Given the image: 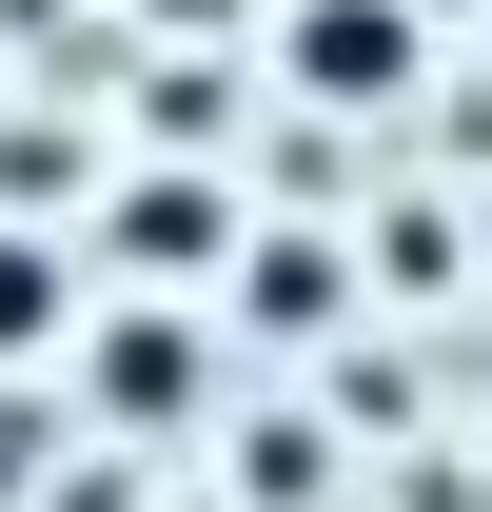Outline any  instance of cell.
<instances>
[{"mask_svg":"<svg viewBox=\"0 0 492 512\" xmlns=\"http://www.w3.org/2000/svg\"><path fill=\"white\" fill-rule=\"evenodd\" d=\"M276 79H296L315 119H394L433 79V20L414 0H296V20H276Z\"/></svg>","mask_w":492,"mask_h":512,"instance_id":"cell-1","label":"cell"},{"mask_svg":"<svg viewBox=\"0 0 492 512\" xmlns=\"http://www.w3.org/2000/svg\"><path fill=\"white\" fill-rule=\"evenodd\" d=\"M237 237H256V217H237V178H119V197H99V256L138 276V316H158V296H197Z\"/></svg>","mask_w":492,"mask_h":512,"instance_id":"cell-2","label":"cell"},{"mask_svg":"<svg viewBox=\"0 0 492 512\" xmlns=\"http://www.w3.org/2000/svg\"><path fill=\"white\" fill-rule=\"evenodd\" d=\"M79 375H99V414H119V434H197V414H217L197 316H79Z\"/></svg>","mask_w":492,"mask_h":512,"instance_id":"cell-3","label":"cell"},{"mask_svg":"<svg viewBox=\"0 0 492 512\" xmlns=\"http://www.w3.org/2000/svg\"><path fill=\"white\" fill-rule=\"evenodd\" d=\"M217 296H237L256 335H335V316H355V256L276 217V237H237V256H217Z\"/></svg>","mask_w":492,"mask_h":512,"instance_id":"cell-4","label":"cell"},{"mask_svg":"<svg viewBox=\"0 0 492 512\" xmlns=\"http://www.w3.org/2000/svg\"><path fill=\"white\" fill-rule=\"evenodd\" d=\"M138 138H158L138 178H217V138H237V60H158V79H138Z\"/></svg>","mask_w":492,"mask_h":512,"instance_id":"cell-5","label":"cell"},{"mask_svg":"<svg viewBox=\"0 0 492 512\" xmlns=\"http://www.w3.org/2000/svg\"><path fill=\"white\" fill-rule=\"evenodd\" d=\"M79 335V256L60 237H0V355H60Z\"/></svg>","mask_w":492,"mask_h":512,"instance_id":"cell-6","label":"cell"},{"mask_svg":"<svg viewBox=\"0 0 492 512\" xmlns=\"http://www.w3.org/2000/svg\"><path fill=\"white\" fill-rule=\"evenodd\" d=\"M40 197H79V138H40V119H0V237H40Z\"/></svg>","mask_w":492,"mask_h":512,"instance_id":"cell-7","label":"cell"},{"mask_svg":"<svg viewBox=\"0 0 492 512\" xmlns=\"http://www.w3.org/2000/svg\"><path fill=\"white\" fill-rule=\"evenodd\" d=\"M237 473H256V493H276V512H296V493H315V473H335V434H315V414H276V434H256V453H237Z\"/></svg>","mask_w":492,"mask_h":512,"instance_id":"cell-8","label":"cell"},{"mask_svg":"<svg viewBox=\"0 0 492 512\" xmlns=\"http://www.w3.org/2000/svg\"><path fill=\"white\" fill-rule=\"evenodd\" d=\"M158 20H237V0H158Z\"/></svg>","mask_w":492,"mask_h":512,"instance_id":"cell-9","label":"cell"},{"mask_svg":"<svg viewBox=\"0 0 492 512\" xmlns=\"http://www.w3.org/2000/svg\"><path fill=\"white\" fill-rule=\"evenodd\" d=\"M473 237H492V217H473Z\"/></svg>","mask_w":492,"mask_h":512,"instance_id":"cell-10","label":"cell"}]
</instances>
